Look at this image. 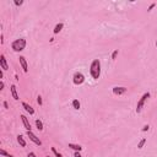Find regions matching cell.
<instances>
[{"label": "cell", "mask_w": 157, "mask_h": 157, "mask_svg": "<svg viewBox=\"0 0 157 157\" xmlns=\"http://www.w3.org/2000/svg\"><path fill=\"white\" fill-rule=\"evenodd\" d=\"M72 107H74L75 109H80L81 104H80V102H79L77 99H74V101H72Z\"/></svg>", "instance_id": "obj_15"}, {"label": "cell", "mask_w": 157, "mask_h": 157, "mask_svg": "<svg viewBox=\"0 0 157 157\" xmlns=\"http://www.w3.org/2000/svg\"><path fill=\"white\" fill-rule=\"evenodd\" d=\"M36 125H37V128H38V130H43V123H42L41 120H36Z\"/></svg>", "instance_id": "obj_16"}, {"label": "cell", "mask_w": 157, "mask_h": 157, "mask_svg": "<svg viewBox=\"0 0 157 157\" xmlns=\"http://www.w3.org/2000/svg\"><path fill=\"white\" fill-rule=\"evenodd\" d=\"M125 92H127V87H123V86L113 87V93H114V95H117V96H120V95H123V93H125Z\"/></svg>", "instance_id": "obj_6"}, {"label": "cell", "mask_w": 157, "mask_h": 157, "mask_svg": "<svg viewBox=\"0 0 157 157\" xmlns=\"http://www.w3.org/2000/svg\"><path fill=\"white\" fill-rule=\"evenodd\" d=\"M117 55H118V49L113 52V54H112V59H116V58H117Z\"/></svg>", "instance_id": "obj_19"}, {"label": "cell", "mask_w": 157, "mask_h": 157, "mask_svg": "<svg viewBox=\"0 0 157 157\" xmlns=\"http://www.w3.org/2000/svg\"><path fill=\"white\" fill-rule=\"evenodd\" d=\"M37 103L39 104V106L42 104V97H41V96H38V97H37Z\"/></svg>", "instance_id": "obj_23"}, {"label": "cell", "mask_w": 157, "mask_h": 157, "mask_svg": "<svg viewBox=\"0 0 157 157\" xmlns=\"http://www.w3.org/2000/svg\"><path fill=\"white\" fill-rule=\"evenodd\" d=\"M149 97H150V93H149V92H146V93H144V95H142V97L139 99L138 106H136V112H138V113L141 112V109H142V107H144V104H145L146 99H147Z\"/></svg>", "instance_id": "obj_3"}, {"label": "cell", "mask_w": 157, "mask_h": 157, "mask_svg": "<svg viewBox=\"0 0 157 157\" xmlns=\"http://www.w3.org/2000/svg\"><path fill=\"white\" fill-rule=\"evenodd\" d=\"M7 157H14V156H11V155H9V156H7Z\"/></svg>", "instance_id": "obj_30"}, {"label": "cell", "mask_w": 157, "mask_h": 157, "mask_svg": "<svg viewBox=\"0 0 157 157\" xmlns=\"http://www.w3.org/2000/svg\"><path fill=\"white\" fill-rule=\"evenodd\" d=\"M85 81V76H83L81 72H75L74 74V83L75 85H81Z\"/></svg>", "instance_id": "obj_4"}, {"label": "cell", "mask_w": 157, "mask_h": 157, "mask_svg": "<svg viewBox=\"0 0 157 157\" xmlns=\"http://www.w3.org/2000/svg\"><path fill=\"white\" fill-rule=\"evenodd\" d=\"M18 59H20V64H21V66H22L23 71L27 72V71H28V66H27V61H26L25 57H20Z\"/></svg>", "instance_id": "obj_8"}, {"label": "cell", "mask_w": 157, "mask_h": 157, "mask_svg": "<svg viewBox=\"0 0 157 157\" xmlns=\"http://www.w3.org/2000/svg\"><path fill=\"white\" fill-rule=\"evenodd\" d=\"M15 5H17V6H20V5H22L23 4V1H22V0H20V1H18V0H15Z\"/></svg>", "instance_id": "obj_20"}, {"label": "cell", "mask_w": 157, "mask_h": 157, "mask_svg": "<svg viewBox=\"0 0 157 157\" xmlns=\"http://www.w3.org/2000/svg\"><path fill=\"white\" fill-rule=\"evenodd\" d=\"M27 157H37V156H36V155H35L33 152H29V153L27 155Z\"/></svg>", "instance_id": "obj_25"}, {"label": "cell", "mask_w": 157, "mask_h": 157, "mask_svg": "<svg viewBox=\"0 0 157 157\" xmlns=\"http://www.w3.org/2000/svg\"><path fill=\"white\" fill-rule=\"evenodd\" d=\"M4 107H5V108H9V104H7V102H4Z\"/></svg>", "instance_id": "obj_28"}, {"label": "cell", "mask_w": 157, "mask_h": 157, "mask_svg": "<svg viewBox=\"0 0 157 157\" xmlns=\"http://www.w3.org/2000/svg\"><path fill=\"white\" fill-rule=\"evenodd\" d=\"M150 129V127H149V125H145V127L142 128V131H147Z\"/></svg>", "instance_id": "obj_24"}, {"label": "cell", "mask_w": 157, "mask_h": 157, "mask_svg": "<svg viewBox=\"0 0 157 157\" xmlns=\"http://www.w3.org/2000/svg\"><path fill=\"white\" fill-rule=\"evenodd\" d=\"M69 147L72 149V150H75V151H77V152H80V151L82 150L81 146H80V145H76V144H69Z\"/></svg>", "instance_id": "obj_12"}, {"label": "cell", "mask_w": 157, "mask_h": 157, "mask_svg": "<svg viewBox=\"0 0 157 157\" xmlns=\"http://www.w3.org/2000/svg\"><path fill=\"white\" fill-rule=\"evenodd\" d=\"M74 157H82V156L80 155V152H77V151H75V155H74Z\"/></svg>", "instance_id": "obj_26"}, {"label": "cell", "mask_w": 157, "mask_h": 157, "mask_svg": "<svg viewBox=\"0 0 157 157\" xmlns=\"http://www.w3.org/2000/svg\"><path fill=\"white\" fill-rule=\"evenodd\" d=\"M27 136L29 138V140H31V141H33L36 145H38V146H41V145H42V141H41V140L36 136V135H35L32 131H27Z\"/></svg>", "instance_id": "obj_5"}, {"label": "cell", "mask_w": 157, "mask_h": 157, "mask_svg": "<svg viewBox=\"0 0 157 157\" xmlns=\"http://www.w3.org/2000/svg\"><path fill=\"white\" fill-rule=\"evenodd\" d=\"M4 77V74H3V71H0V79H3Z\"/></svg>", "instance_id": "obj_29"}, {"label": "cell", "mask_w": 157, "mask_h": 157, "mask_svg": "<svg viewBox=\"0 0 157 157\" xmlns=\"http://www.w3.org/2000/svg\"><path fill=\"white\" fill-rule=\"evenodd\" d=\"M156 47H157V41H156Z\"/></svg>", "instance_id": "obj_31"}, {"label": "cell", "mask_w": 157, "mask_h": 157, "mask_svg": "<svg viewBox=\"0 0 157 157\" xmlns=\"http://www.w3.org/2000/svg\"><path fill=\"white\" fill-rule=\"evenodd\" d=\"M0 65H1V69H3V70H7V69H9L7 63H6V59H5V55H4V54L0 55Z\"/></svg>", "instance_id": "obj_7"}, {"label": "cell", "mask_w": 157, "mask_h": 157, "mask_svg": "<svg viewBox=\"0 0 157 157\" xmlns=\"http://www.w3.org/2000/svg\"><path fill=\"white\" fill-rule=\"evenodd\" d=\"M47 157H49V156H47Z\"/></svg>", "instance_id": "obj_32"}, {"label": "cell", "mask_w": 157, "mask_h": 157, "mask_svg": "<svg viewBox=\"0 0 157 157\" xmlns=\"http://www.w3.org/2000/svg\"><path fill=\"white\" fill-rule=\"evenodd\" d=\"M145 144H146V139H142V140H141V141L139 142V145H138V147H139V149H142Z\"/></svg>", "instance_id": "obj_17"}, {"label": "cell", "mask_w": 157, "mask_h": 157, "mask_svg": "<svg viewBox=\"0 0 157 157\" xmlns=\"http://www.w3.org/2000/svg\"><path fill=\"white\" fill-rule=\"evenodd\" d=\"M21 119H22V122H23V125H25L26 130H27V131H31V124H29L28 119H27L25 116H21Z\"/></svg>", "instance_id": "obj_9"}, {"label": "cell", "mask_w": 157, "mask_h": 157, "mask_svg": "<svg viewBox=\"0 0 157 157\" xmlns=\"http://www.w3.org/2000/svg\"><path fill=\"white\" fill-rule=\"evenodd\" d=\"M52 151H53V153L55 155V157H63V155H61V153H58L57 150H55L54 147H52Z\"/></svg>", "instance_id": "obj_18"}, {"label": "cell", "mask_w": 157, "mask_h": 157, "mask_svg": "<svg viewBox=\"0 0 157 157\" xmlns=\"http://www.w3.org/2000/svg\"><path fill=\"white\" fill-rule=\"evenodd\" d=\"M11 95H12V97H14V99H20L18 98V95H17V88H16V86L15 85H11Z\"/></svg>", "instance_id": "obj_11"}, {"label": "cell", "mask_w": 157, "mask_h": 157, "mask_svg": "<svg viewBox=\"0 0 157 157\" xmlns=\"http://www.w3.org/2000/svg\"><path fill=\"white\" fill-rule=\"evenodd\" d=\"M155 6H156V4H155V3H152V4H151V5L149 6V9H147V11H151V10H152V9H153Z\"/></svg>", "instance_id": "obj_22"}, {"label": "cell", "mask_w": 157, "mask_h": 157, "mask_svg": "<svg viewBox=\"0 0 157 157\" xmlns=\"http://www.w3.org/2000/svg\"><path fill=\"white\" fill-rule=\"evenodd\" d=\"M0 155H3V156H9V153H7L5 150H0Z\"/></svg>", "instance_id": "obj_21"}, {"label": "cell", "mask_w": 157, "mask_h": 157, "mask_svg": "<svg viewBox=\"0 0 157 157\" xmlns=\"http://www.w3.org/2000/svg\"><path fill=\"white\" fill-rule=\"evenodd\" d=\"M63 27H64V25H63L61 22H60V23H58V25L54 27V33H55V35H57V33H59L60 31L63 29Z\"/></svg>", "instance_id": "obj_14"}, {"label": "cell", "mask_w": 157, "mask_h": 157, "mask_svg": "<svg viewBox=\"0 0 157 157\" xmlns=\"http://www.w3.org/2000/svg\"><path fill=\"white\" fill-rule=\"evenodd\" d=\"M17 142L22 146V147H25V146H26V141H25V139L21 136V135H18V136H17Z\"/></svg>", "instance_id": "obj_13"}, {"label": "cell", "mask_w": 157, "mask_h": 157, "mask_svg": "<svg viewBox=\"0 0 157 157\" xmlns=\"http://www.w3.org/2000/svg\"><path fill=\"white\" fill-rule=\"evenodd\" d=\"M22 107H23V108L26 109V112H28L29 114H35V109H33L32 107H31V106H29L28 103L23 102V103H22Z\"/></svg>", "instance_id": "obj_10"}, {"label": "cell", "mask_w": 157, "mask_h": 157, "mask_svg": "<svg viewBox=\"0 0 157 157\" xmlns=\"http://www.w3.org/2000/svg\"><path fill=\"white\" fill-rule=\"evenodd\" d=\"M90 72L92 77L95 80H98L101 76V61L98 59H95L91 63V66H90Z\"/></svg>", "instance_id": "obj_1"}, {"label": "cell", "mask_w": 157, "mask_h": 157, "mask_svg": "<svg viewBox=\"0 0 157 157\" xmlns=\"http://www.w3.org/2000/svg\"><path fill=\"white\" fill-rule=\"evenodd\" d=\"M4 86H5V85H4V82L1 81V82H0V90H4Z\"/></svg>", "instance_id": "obj_27"}, {"label": "cell", "mask_w": 157, "mask_h": 157, "mask_svg": "<svg viewBox=\"0 0 157 157\" xmlns=\"http://www.w3.org/2000/svg\"><path fill=\"white\" fill-rule=\"evenodd\" d=\"M26 47V39L25 38H20V39H16L11 43V48L15 50V52H21Z\"/></svg>", "instance_id": "obj_2"}]
</instances>
